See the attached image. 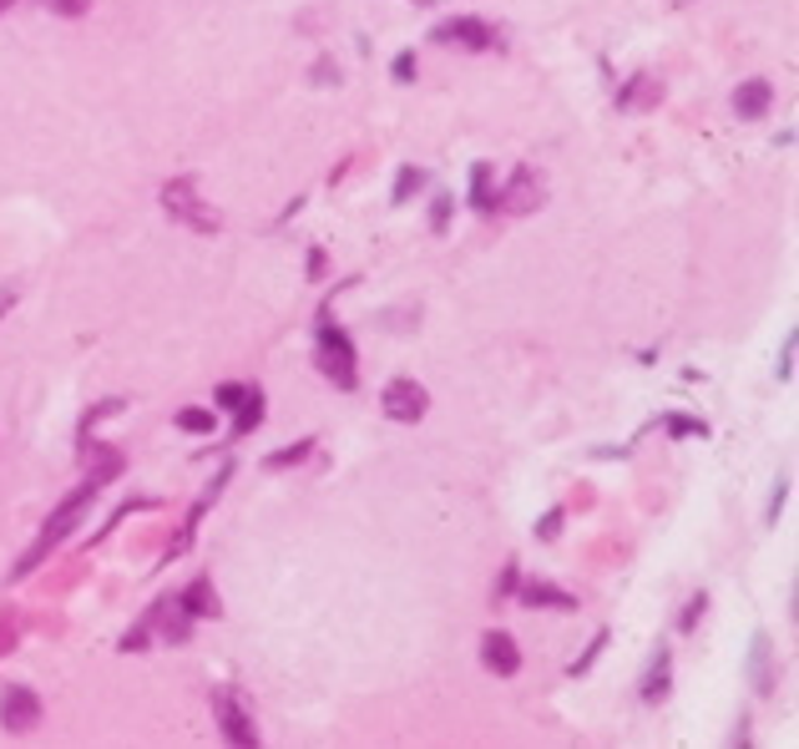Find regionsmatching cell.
<instances>
[{
	"label": "cell",
	"instance_id": "19",
	"mask_svg": "<svg viewBox=\"0 0 799 749\" xmlns=\"http://www.w3.org/2000/svg\"><path fill=\"white\" fill-rule=\"evenodd\" d=\"M314 451V441H299V446H289V451H274L263 466H274V471H284V466H294V461H304V455Z\"/></svg>",
	"mask_w": 799,
	"mask_h": 749
},
{
	"label": "cell",
	"instance_id": "28",
	"mask_svg": "<svg viewBox=\"0 0 799 749\" xmlns=\"http://www.w3.org/2000/svg\"><path fill=\"white\" fill-rule=\"evenodd\" d=\"M11 5H15V0H0V15H5V11H11Z\"/></svg>",
	"mask_w": 799,
	"mask_h": 749
},
{
	"label": "cell",
	"instance_id": "15",
	"mask_svg": "<svg viewBox=\"0 0 799 749\" xmlns=\"http://www.w3.org/2000/svg\"><path fill=\"white\" fill-rule=\"evenodd\" d=\"M183 608H188L192 617H213L219 613V598H213V583H192L188 588V598H177Z\"/></svg>",
	"mask_w": 799,
	"mask_h": 749
},
{
	"label": "cell",
	"instance_id": "1",
	"mask_svg": "<svg viewBox=\"0 0 799 749\" xmlns=\"http://www.w3.org/2000/svg\"><path fill=\"white\" fill-rule=\"evenodd\" d=\"M97 491H102V482L91 476V482H82V486H76V491H72V497L61 501L57 512L46 516V527L36 532V542H30L26 552H21V562H15V567H11V583H21V577H26V573H36V567H41V562L51 558V552H57L61 542H66V537H72V532H76V522H82V516H87V507H91V501H97Z\"/></svg>",
	"mask_w": 799,
	"mask_h": 749
},
{
	"label": "cell",
	"instance_id": "7",
	"mask_svg": "<svg viewBox=\"0 0 799 749\" xmlns=\"http://www.w3.org/2000/svg\"><path fill=\"white\" fill-rule=\"evenodd\" d=\"M0 724H5L11 735H30V729L41 724V699H36L26 684H11V689L0 694Z\"/></svg>",
	"mask_w": 799,
	"mask_h": 749
},
{
	"label": "cell",
	"instance_id": "10",
	"mask_svg": "<svg viewBox=\"0 0 799 749\" xmlns=\"http://www.w3.org/2000/svg\"><path fill=\"white\" fill-rule=\"evenodd\" d=\"M658 102H663V82H658L653 72H638L623 91H617V112H653Z\"/></svg>",
	"mask_w": 799,
	"mask_h": 749
},
{
	"label": "cell",
	"instance_id": "23",
	"mask_svg": "<svg viewBox=\"0 0 799 749\" xmlns=\"http://www.w3.org/2000/svg\"><path fill=\"white\" fill-rule=\"evenodd\" d=\"M244 396H248V385H223V390H219V405H223V411H233V405H238Z\"/></svg>",
	"mask_w": 799,
	"mask_h": 749
},
{
	"label": "cell",
	"instance_id": "24",
	"mask_svg": "<svg viewBox=\"0 0 799 749\" xmlns=\"http://www.w3.org/2000/svg\"><path fill=\"white\" fill-rule=\"evenodd\" d=\"M46 5H51L57 15H82V11L91 5V0H46Z\"/></svg>",
	"mask_w": 799,
	"mask_h": 749
},
{
	"label": "cell",
	"instance_id": "8",
	"mask_svg": "<svg viewBox=\"0 0 799 749\" xmlns=\"http://www.w3.org/2000/svg\"><path fill=\"white\" fill-rule=\"evenodd\" d=\"M436 41H455V46H471V51H486V46H496L491 26L486 21H476V15H455V21H440L436 30H430Z\"/></svg>",
	"mask_w": 799,
	"mask_h": 749
},
{
	"label": "cell",
	"instance_id": "25",
	"mask_svg": "<svg viewBox=\"0 0 799 749\" xmlns=\"http://www.w3.org/2000/svg\"><path fill=\"white\" fill-rule=\"evenodd\" d=\"M795 375V335L785 339V354H779V380H789Z\"/></svg>",
	"mask_w": 799,
	"mask_h": 749
},
{
	"label": "cell",
	"instance_id": "5",
	"mask_svg": "<svg viewBox=\"0 0 799 749\" xmlns=\"http://www.w3.org/2000/svg\"><path fill=\"white\" fill-rule=\"evenodd\" d=\"M320 370L339 390H354V350H349L345 329H320Z\"/></svg>",
	"mask_w": 799,
	"mask_h": 749
},
{
	"label": "cell",
	"instance_id": "16",
	"mask_svg": "<svg viewBox=\"0 0 799 749\" xmlns=\"http://www.w3.org/2000/svg\"><path fill=\"white\" fill-rule=\"evenodd\" d=\"M496 198H491V167L486 162H476V173H471V208L476 213H496Z\"/></svg>",
	"mask_w": 799,
	"mask_h": 749
},
{
	"label": "cell",
	"instance_id": "12",
	"mask_svg": "<svg viewBox=\"0 0 799 749\" xmlns=\"http://www.w3.org/2000/svg\"><path fill=\"white\" fill-rule=\"evenodd\" d=\"M749 678H754V689L759 694H774V644L770 638H764V633H759L754 638V653H749Z\"/></svg>",
	"mask_w": 799,
	"mask_h": 749
},
{
	"label": "cell",
	"instance_id": "13",
	"mask_svg": "<svg viewBox=\"0 0 799 749\" xmlns=\"http://www.w3.org/2000/svg\"><path fill=\"white\" fill-rule=\"evenodd\" d=\"M522 602H526V608H577V598L562 592V588H552V583H526Z\"/></svg>",
	"mask_w": 799,
	"mask_h": 749
},
{
	"label": "cell",
	"instance_id": "2",
	"mask_svg": "<svg viewBox=\"0 0 799 749\" xmlns=\"http://www.w3.org/2000/svg\"><path fill=\"white\" fill-rule=\"evenodd\" d=\"M162 208H167V219H177L183 228H198V234H219L223 219L219 208H208L198 198V183L192 177H173L167 188H162Z\"/></svg>",
	"mask_w": 799,
	"mask_h": 749
},
{
	"label": "cell",
	"instance_id": "17",
	"mask_svg": "<svg viewBox=\"0 0 799 749\" xmlns=\"http://www.w3.org/2000/svg\"><path fill=\"white\" fill-rule=\"evenodd\" d=\"M233 411H238V421H233V436H248V430L259 426V415H263V396H259V390H248V396L238 400Z\"/></svg>",
	"mask_w": 799,
	"mask_h": 749
},
{
	"label": "cell",
	"instance_id": "9",
	"mask_svg": "<svg viewBox=\"0 0 799 749\" xmlns=\"http://www.w3.org/2000/svg\"><path fill=\"white\" fill-rule=\"evenodd\" d=\"M480 663H486L491 674L511 678L516 669H522V648H516L511 633H486V638H480Z\"/></svg>",
	"mask_w": 799,
	"mask_h": 749
},
{
	"label": "cell",
	"instance_id": "3",
	"mask_svg": "<svg viewBox=\"0 0 799 749\" xmlns=\"http://www.w3.org/2000/svg\"><path fill=\"white\" fill-rule=\"evenodd\" d=\"M379 405H385V421H395V426H415V421H425V411H430V396H425L421 380L395 375V380L385 385Z\"/></svg>",
	"mask_w": 799,
	"mask_h": 749
},
{
	"label": "cell",
	"instance_id": "29",
	"mask_svg": "<svg viewBox=\"0 0 799 749\" xmlns=\"http://www.w3.org/2000/svg\"><path fill=\"white\" fill-rule=\"evenodd\" d=\"M673 5H688V0H673Z\"/></svg>",
	"mask_w": 799,
	"mask_h": 749
},
{
	"label": "cell",
	"instance_id": "6",
	"mask_svg": "<svg viewBox=\"0 0 799 749\" xmlns=\"http://www.w3.org/2000/svg\"><path fill=\"white\" fill-rule=\"evenodd\" d=\"M213 720H219V729H223V739H228V745H238V749H253V745H259V729H253V720H248L244 704H238L228 689L213 694Z\"/></svg>",
	"mask_w": 799,
	"mask_h": 749
},
{
	"label": "cell",
	"instance_id": "14",
	"mask_svg": "<svg viewBox=\"0 0 799 749\" xmlns=\"http://www.w3.org/2000/svg\"><path fill=\"white\" fill-rule=\"evenodd\" d=\"M663 694H669V648H658L653 669H648V678H642V699H648V704H658Z\"/></svg>",
	"mask_w": 799,
	"mask_h": 749
},
{
	"label": "cell",
	"instance_id": "26",
	"mask_svg": "<svg viewBox=\"0 0 799 749\" xmlns=\"http://www.w3.org/2000/svg\"><path fill=\"white\" fill-rule=\"evenodd\" d=\"M410 76H415V57L400 51V61H395V82H410Z\"/></svg>",
	"mask_w": 799,
	"mask_h": 749
},
{
	"label": "cell",
	"instance_id": "18",
	"mask_svg": "<svg viewBox=\"0 0 799 749\" xmlns=\"http://www.w3.org/2000/svg\"><path fill=\"white\" fill-rule=\"evenodd\" d=\"M177 426L192 430V436H208V430H219V415H213V411H198V405H188V411H177Z\"/></svg>",
	"mask_w": 799,
	"mask_h": 749
},
{
	"label": "cell",
	"instance_id": "21",
	"mask_svg": "<svg viewBox=\"0 0 799 749\" xmlns=\"http://www.w3.org/2000/svg\"><path fill=\"white\" fill-rule=\"evenodd\" d=\"M602 648H608V633H597L592 644H587V653H582V659L572 663V678H577V674H587V669H592V659H597V653H602Z\"/></svg>",
	"mask_w": 799,
	"mask_h": 749
},
{
	"label": "cell",
	"instance_id": "20",
	"mask_svg": "<svg viewBox=\"0 0 799 749\" xmlns=\"http://www.w3.org/2000/svg\"><path fill=\"white\" fill-rule=\"evenodd\" d=\"M421 177H425L421 167H400V183H395V203H405L410 192L421 188Z\"/></svg>",
	"mask_w": 799,
	"mask_h": 749
},
{
	"label": "cell",
	"instance_id": "11",
	"mask_svg": "<svg viewBox=\"0 0 799 749\" xmlns=\"http://www.w3.org/2000/svg\"><path fill=\"white\" fill-rule=\"evenodd\" d=\"M770 102H774V87L770 82H744V87H734V112H739V122H754V117H764L770 112Z\"/></svg>",
	"mask_w": 799,
	"mask_h": 749
},
{
	"label": "cell",
	"instance_id": "27",
	"mask_svg": "<svg viewBox=\"0 0 799 749\" xmlns=\"http://www.w3.org/2000/svg\"><path fill=\"white\" fill-rule=\"evenodd\" d=\"M703 602H709V598H703V592H698V598H694V602H688V608H684V623H678V628H694V623H698V613H703Z\"/></svg>",
	"mask_w": 799,
	"mask_h": 749
},
{
	"label": "cell",
	"instance_id": "4",
	"mask_svg": "<svg viewBox=\"0 0 799 749\" xmlns=\"http://www.w3.org/2000/svg\"><path fill=\"white\" fill-rule=\"evenodd\" d=\"M541 203H547V183H541V173L516 167L511 183H507V192H501L491 208H501V213H511V219H526V213H537Z\"/></svg>",
	"mask_w": 799,
	"mask_h": 749
},
{
	"label": "cell",
	"instance_id": "22",
	"mask_svg": "<svg viewBox=\"0 0 799 749\" xmlns=\"http://www.w3.org/2000/svg\"><path fill=\"white\" fill-rule=\"evenodd\" d=\"M557 532H562V512H547V516L537 522V537H541V542H552Z\"/></svg>",
	"mask_w": 799,
	"mask_h": 749
}]
</instances>
